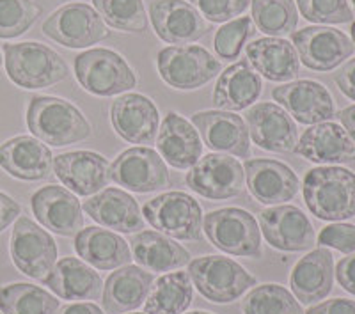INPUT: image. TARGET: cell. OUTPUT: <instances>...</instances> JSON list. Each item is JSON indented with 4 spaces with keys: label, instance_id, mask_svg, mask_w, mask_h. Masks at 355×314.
<instances>
[{
    "label": "cell",
    "instance_id": "7",
    "mask_svg": "<svg viewBox=\"0 0 355 314\" xmlns=\"http://www.w3.org/2000/svg\"><path fill=\"white\" fill-rule=\"evenodd\" d=\"M158 73L167 85L180 91H194L215 78L222 64L208 50L196 44L167 46L157 57Z\"/></svg>",
    "mask_w": 355,
    "mask_h": 314
},
{
    "label": "cell",
    "instance_id": "35",
    "mask_svg": "<svg viewBox=\"0 0 355 314\" xmlns=\"http://www.w3.org/2000/svg\"><path fill=\"white\" fill-rule=\"evenodd\" d=\"M59 300L43 288L15 282L0 286V311L2 314H55Z\"/></svg>",
    "mask_w": 355,
    "mask_h": 314
},
{
    "label": "cell",
    "instance_id": "11",
    "mask_svg": "<svg viewBox=\"0 0 355 314\" xmlns=\"http://www.w3.org/2000/svg\"><path fill=\"white\" fill-rule=\"evenodd\" d=\"M9 249L15 266L31 279L43 281L55 266V240L28 217L17 220Z\"/></svg>",
    "mask_w": 355,
    "mask_h": 314
},
{
    "label": "cell",
    "instance_id": "6",
    "mask_svg": "<svg viewBox=\"0 0 355 314\" xmlns=\"http://www.w3.org/2000/svg\"><path fill=\"white\" fill-rule=\"evenodd\" d=\"M206 236L222 252L239 258H261V229L249 211L222 208L210 211L202 224Z\"/></svg>",
    "mask_w": 355,
    "mask_h": 314
},
{
    "label": "cell",
    "instance_id": "50",
    "mask_svg": "<svg viewBox=\"0 0 355 314\" xmlns=\"http://www.w3.org/2000/svg\"><path fill=\"white\" fill-rule=\"evenodd\" d=\"M350 33H352V43H354V46H355V21H354V24H352Z\"/></svg>",
    "mask_w": 355,
    "mask_h": 314
},
{
    "label": "cell",
    "instance_id": "4",
    "mask_svg": "<svg viewBox=\"0 0 355 314\" xmlns=\"http://www.w3.org/2000/svg\"><path fill=\"white\" fill-rule=\"evenodd\" d=\"M190 281L210 302L231 304L256 286V277L236 261L222 256H202L189 263Z\"/></svg>",
    "mask_w": 355,
    "mask_h": 314
},
{
    "label": "cell",
    "instance_id": "33",
    "mask_svg": "<svg viewBox=\"0 0 355 314\" xmlns=\"http://www.w3.org/2000/svg\"><path fill=\"white\" fill-rule=\"evenodd\" d=\"M128 243L132 245L133 259L155 274L176 270L190 263V252L185 247L157 231H139Z\"/></svg>",
    "mask_w": 355,
    "mask_h": 314
},
{
    "label": "cell",
    "instance_id": "29",
    "mask_svg": "<svg viewBox=\"0 0 355 314\" xmlns=\"http://www.w3.org/2000/svg\"><path fill=\"white\" fill-rule=\"evenodd\" d=\"M247 61L270 82H290L300 71L299 53L281 37H261L247 44Z\"/></svg>",
    "mask_w": 355,
    "mask_h": 314
},
{
    "label": "cell",
    "instance_id": "42",
    "mask_svg": "<svg viewBox=\"0 0 355 314\" xmlns=\"http://www.w3.org/2000/svg\"><path fill=\"white\" fill-rule=\"evenodd\" d=\"M202 18L211 24H224L249 9L250 0H189Z\"/></svg>",
    "mask_w": 355,
    "mask_h": 314
},
{
    "label": "cell",
    "instance_id": "13",
    "mask_svg": "<svg viewBox=\"0 0 355 314\" xmlns=\"http://www.w3.org/2000/svg\"><path fill=\"white\" fill-rule=\"evenodd\" d=\"M150 17L157 36L176 46L199 41L211 30L210 21L185 0H153Z\"/></svg>",
    "mask_w": 355,
    "mask_h": 314
},
{
    "label": "cell",
    "instance_id": "2",
    "mask_svg": "<svg viewBox=\"0 0 355 314\" xmlns=\"http://www.w3.org/2000/svg\"><path fill=\"white\" fill-rule=\"evenodd\" d=\"M27 126L37 141L52 148H62L91 137V125L84 114L62 98H31Z\"/></svg>",
    "mask_w": 355,
    "mask_h": 314
},
{
    "label": "cell",
    "instance_id": "46",
    "mask_svg": "<svg viewBox=\"0 0 355 314\" xmlns=\"http://www.w3.org/2000/svg\"><path fill=\"white\" fill-rule=\"evenodd\" d=\"M334 80L339 91L355 101V59H350L343 68L334 73Z\"/></svg>",
    "mask_w": 355,
    "mask_h": 314
},
{
    "label": "cell",
    "instance_id": "44",
    "mask_svg": "<svg viewBox=\"0 0 355 314\" xmlns=\"http://www.w3.org/2000/svg\"><path fill=\"white\" fill-rule=\"evenodd\" d=\"M336 279H338L339 286L348 291L350 295H355V252L348 254L338 263L336 268Z\"/></svg>",
    "mask_w": 355,
    "mask_h": 314
},
{
    "label": "cell",
    "instance_id": "8",
    "mask_svg": "<svg viewBox=\"0 0 355 314\" xmlns=\"http://www.w3.org/2000/svg\"><path fill=\"white\" fill-rule=\"evenodd\" d=\"M43 34L66 49H87L105 41L110 30L93 6L69 2L43 21Z\"/></svg>",
    "mask_w": 355,
    "mask_h": 314
},
{
    "label": "cell",
    "instance_id": "25",
    "mask_svg": "<svg viewBox=\"0 0 355 314\" xmlns=\"http://www.w3.org/2000/svg\"><path fill=\"white\" fill-rule=\"evenodd\" d=\"M334 284V258L327 247H318L306 254L290 275L295 298L306 306L327 298Z\"/></svg>",
    "mask_w": 355,
    "mask_h": 314
},
{
    "label": "cell",
    "instance_id": "45",
    "mask_svg": "<svg viewBox=\"0 0 355 314\" xmlns=\"http://www.w3.org/2000/svg\"><path fill=\"white\" fill-rule=\"evenodd\" d=\"M304 314H355V302L347 298H332L327 302L311 307Z\"/></svg>",
    "mask_w": 355,
    "mask_h": 314
},
{
    "label": "cell",
    "instance_id": "26",
    "mask_svg": "<svg viewBox=\"0 0 355 314\" xmlns=\"http://www.w3.org/2000/svg\"><path fill=\"white\" fill-rule=\"evenodd\" d=\"M84 211L96 224L117 233H135L144 229V217L137 201L119 189H105L84 202Z\"/></svg>",
    "mask_w": 355,
    "mask_h": 314
},
{
    "label": "cell",
    "instance_id": "34",
    "mask_svg": "<svg viewBox=\"0 0 355 314\" xmlns=\"http://www.w3.org/2000/svg\"><path fill=\"white\" fill-rule=\"evenodd\" d=\"M194 286L187 272L162 275L153 282L144 302L146 314H182L192 304Z\"/></svg>",
    "mask_w": 355,
    "mask_h": 314
},
{
    "label": "cell",
    "instance_id": "12",
    "mask_svg": "<svg viewBox=\"0 0 355 314\" xmlns=\"http://www.w3.org/2000/svg\"><path fill=\"white\" fill-rule=\"evenodd\" d=\"M293 46L306 68L313 71H332L355 52L347 34L332 27H306L291 34Z\"/></svg>",
    "mask_w": 355,
    "mask_h": 314
},
{
    "label": "cell",
    "instance_id": "24",
    "mask_svg": "<svg viewBox=\"0 0 355 314\" xmlns=\"http://www.w3.org/2000/svg\"><path fill=\"white\" fill-rule=\"evenodd\" d=\"M52 166V151L37 139L20 135L0 144V167L21 182L46 180Z\"/></svg>",
    "mask_w": 355,
    "mask_h": 314
},
{
    "label": "cell",
    "instance_id": "40",
    "mask_svg": "<svg viewBox=\"0 0 355 314\" xmlns=\"http://www.w3.org/2000/svg\"><path fill=\"white\" fill-rule=\"evenodd\" d=\"M252 34H254V27L249 17L236 18L230 24L222 25L215 34V52L222 61H236L242 53L243 44Z\"/></svg>",
    "mask_w": 355,
    "mask_h": 314
},
{
    "label": "cell",
    "instance_id": "14",
    "mask_svg": "<svg viewBox=\"0 0 355 314\" xmlns=\"http://www.w3.org/2000/svg\"><path fill=\"white\" fill-rule=\"evenodd\" d=\"M110 180L137 193L164 190L169 185L166 162L150 148H130L110 166Z\"/></svg>",
    "mask_w": 355,
    "mask_h": 314
},
{
    "label": "cell",
    "instance_id": "38",
    "mask_svg": "<svg viewBox=\"0 0 355 314\" xmlns=\"http://www.w3.org/2000/svg\"><path fill=\"white\" fill-rule=\"evenodd\" d=\"M243 314H304L293 295L279 284H263L242 300Z\"/></svg>",
    "mask_w": 355,
    "mask_h": 314
},
{
    "label": "cell",
    "instance_id": "27",
    "mask_svg": "<svg viewBox=\"0 0 355 314\" xmlns=\"http://www.w3.org/2000/svg\"><path fill=\"white\" fill-rule=\"evenodd\" d=\"M153 274L139 266L125 265L109 275L103 286L101 304L109 314H125L146 302L153 286Z\"/></svg>",
    "mask_w": 355,
    "mask_h": 314
},
{
    "label": "cell",
    "instance_id": "39",
    "mask_svg": "<svg viewBox=\"0 0 355 314\" xmlns=\"http://www.w3.org/2000/svg\"><path fill=\"white\" fill-rule=\"evenodd\" d=\"M41 12L43 9L34 0H0V40L25 34Z\"/></svg>",
    "mask_w": 355,
    "mask_h": 314
},
{
    "label": "cell",
    "instance_id": "28",
    "mask_svg": "<svg viewBox=\"0 0 355 314\" xmlns=\"http://www.w3.org/2000/svg\"><path fill=\"white\" fill-rule=\"evenodd\" d=\"M157 148L174 169H190L202 155V141L192 123L169 112L162 123L157 139Z\"/></svg>",
    "mask_w": 355,
    "mask_h": 314
},
{
    "label": "cell",
    "instance_id": "48",
    "mask_svg": "<svg viewBox=\"0 0 355 314\" xmlns=\"http://www.w3.org/2000/svg\"><path fill=\"white\" fill-rule=\"evenodd\" d=\"M336 117L339 119V123L343 125L345 132L348 133V137L352 139V142L355 144V105H350L347 109L339 110L336 114Z\"/></svg>",
    "mask_w": 355,
    "mask_h": 314
},
{
    "label": "cell",
    "instance_id": "49",
    "mask_svg": "<svg viewBox=\"0 0 355 314\" xmlns=\"http://www.w3.org/2000/svg\"><path fill=\"white\" fill-rule=\"evenodd\" d=\"M55 314H103V311L91 302H78L71 304V306H64L61 309H57Z\"/></svg>",
    "mask_w": 355,
    "mask_h": 314
},
{
    "label": "cell",
    "instance_id": "9",
    "mask_svg": "<svg viewBox=\"0 0 355 314\" xmlns=\"http://www.w3.org/2000/svg\"><path fill=\"white\" fill-rule=\"evenodd\" d=\"M155 229L174 240H201L202 211L199 202L185 192H166L142 208Z\"/></svg>",
    "mask_w": 355,
    "mask_h": 314
},
{
    "label": "cell",
    "instance_id": "37",
    "mask_svg": "<svg viewBox=\"0 0 355 314\" xmlns=\"http://www.w3.org/2000/svg\"><path fill=\"white\" fill-rule=\"evenodd\" d=\"M98 15L112 28L142 34L150 27V18L142 0H93Z\"/></svg>",
    "mask_w": 355,
    "mask_h": 314
},
{
    "label": "cell",
    "instance_id": "15",
    "mask_svg": "<svg viewBox=\"0 0 355 314\" xmlns=\"http://www.w3.org/2000/svg\"><path fill=\"white\" fill-rule=\"evenodd\" d=\"M259 229L266 243L284 252H302L315 245V229L307 215L297 206H275L259 213Z\"/></svg>",
    "mask_w": 355,
    "mask_h": 314
},
{
    "label": "cell",
    "instance_id": "47",
    "mask_svg": "<svg viewBox=\"0 0 355 314\" xmlns=\"http://www.w3.org/2000/svg\"><path fill=\"white\" fill-rule=\"evenodd\" d=\"M21 208L12 198H9L8 193L0 192V233L8 229L9 224L17 220L20 215Z\"/></svg>",
    "mask_w": 355,
    "mask_h": 314
},
{
    "label": "cell",
    "instance_id": "23",
    "mask_svg": "<svg viewBox=\"0 0 355 314\" xmlns=\"http://www.w3.org/2000/svg\"><path fill=\"white\" fill-rule=\"evenodd\" d=\"M295 153L320 166H336L355 160V144L345 128L331 121L313 125L302 133Z\"/></svg>",
    "mask_w": 355,
    "mask_h": 314
},
{
    "label": "cell",
    "instance_id": "21",
    "mask_svg": "<svg viewBox=\"0 0 355 314\" xmlns=\"http://www.w3.org/2000/svg\"><path fill=\"white\" fill-rule=\"evenodd\" d=\"M243 171L250 195L261 204H281L299 193V177L283 162L249 158L243 164Z\"/></svg>",
    "mask_w": 355,
    "mask_h": 314
},
{
    "label": "cell",
    "instance_id": "54",
    "mask_svg": "<svg viewBox=\"0 0 355 314\" xmlns=\"http://www.w3.org/2000/svg\"><path fill=\"white\" fill-rule=\"evenodd\" d=\"M135 314H141V313H135ZM146 314V313H144Z\"/></svg>",
    "mask_w": 355,
    "mask_h": 314
},
{
    "label": "cell",
    "instance_id": "18",
    "mask_svg": "<svg viewBox=\"0 0 355 314\" xmlns=\"http://www.w3.org/2000/svg\"><path fill=\"white\" fill-rule=\"evenodd\" d=\"M31 208L41 226L59 236H77L84 226L80 201L64 186L40 189L31 198Z\"/></svg>",
    "mask_w": 355,
    "mask_h": 314
},
{
    "label": "cell",
    "instance_id": "41",
    "mask_svg": "<svg viewBox=\"0 0 355 314\" xmlns=\"http://www.w3.org/2000/svg\"><path fill=\"white\" fill-rule=\"evenodd\" d=\"M299 11L307 21L339 25L354 21V11L348 0H297Z\"/></svg>",
    "mask_w": 355,
    "mask_h": 314
},
{
    "label": "cell",
    "instance_id": "20",
    "mask_svg": "<svg viewBox=\"0 0 355 314\" xmlns=\"http://www.w3.org/2000/svg\"><path fill=\"white\" fill-rule=\"evenodd\" d=\"M272 98L283 105L302 125H320L336 117L334 100L325 85L315 80H297L272 91Z\"/></svg>",
    "mask_w": 355,
    "mask_h": 314
},
{
    "label": "cell",
    "instance_id": "22",
    "mask_svg": "<svg viewBox=\"0 0 355 314\" xmlns=\"http://www.w3.org/2000/svg\"><path fill=\"white\" fill-rule=\"evenodd\" d=\"M53 173L66 189L78 195H93L110 180L109 160L94 151H71L53 157Z\"/></svg>",
    "mask_w": 355,
    "mask_h": 314
},
{
    "label": "cell",
    "instance_id": "30",
    "mask_svg": "<svg viewBox=\"0 0 355 314\" xmlns=\"http://www.w3.org/2000/svg\"><path fill=\"white\" fill-rule=\"evenodd\" d=\"M261 91V77L247 59H240L220 73L214 89V105L220 110L239 112L254 103Z\"/></svg>",
    "mask_w": 355,
    "mask_h": 314
},
{
    "label": "cell",
    "instance_id": "10",
    "mask_svg": "<svg viewBox=\"0 0 355 314\" xmlns=\"http://www.w3.org/2000/svg\"><path fill=\"white\" fill-rule=\"evenodd\" d=\"M185 182L187 186L201 198L222 201L242 193L245 171L236 158L210 153L199 158L198 164L190 167Z\"/></svg>",
    "mask_w": 355,
    "mask_h": 314
},
{
    "label": "cell",
    "instance_id": "36",
    "mask_svg": "<svg viewBox=\"0 0 355 314\" xmlns=\"http://www.w3.org/2000/svg\"><path fill=\"white\" fill-rule=\"evenodd\" d=\"M252 20L270 37L290 36L299 24V11L293 0H252Z\"/></svg>",
    "mask_w": 355,
    "mask_h": 314
},
{
    "label": "cell",
    "instance_id": "19",
    "mask_svg": "<svg viewBox=\"0 0 355 314\" xmlns=\"http://www.w3.org/2000/svg\"><path fill=\"white\" fill-rule=\"evenodd\" d=\"M110 121L123 141L130 144H153L160 123L157 105L144 94H123L112 103Z\"/></svg>",
    "mask_w": 355,
    "mask_h": 314
},
{
    "label": "cell",
    "instance_id": "16",
    "mask_svg": "<svg viewBox=\"0 0 355 314\" xmlns=\"http://www.w3.org/2000/svg\"><path fill=\"white\" fill-rule=\"evenodd\" d=\"M249 135L258 148L272 153H291L295 151L299 132L290 114L279 105L256 103L245 116Z\"/></svg>",
    "mask_w": 355,
    "mask_h": 314
},
{
    "label": "cell",
    "instance_id": "51",
    "mask_svg": "<svg viewBox=\"0 0 355 314\" xmlns=\"http://www.w3.org/2000/svg\"><path fill=\"white\" fill-rule=\"evenodd\" d=\"M189 314H211V313H206V311H194V313H189Z\"/></svg>",
    "mask_w": 355,
    "mask_h": 314
},
{
    "label": "cell",
    "instance_id": "5",
    "mask_svg": "<svg viewBox=\"0 0 355 314\" xmlns=\"http://www.w3.org/2000/svg\"><path fill=\"white\" fill-rule=\"evenodd\" d=\"M75 77L94 96H116L137 85V75L114 50L93 49L75 57Z\"/></svg>",
    "mask_w": 355,
    "mask_h": 314
},
{
    "label": "cell",
    "instance_id": "31",
    "mask_svg": "<svg viewBox=\"0 0 355 314\" xmlns=\"http://www.w3.org/2000/svg\"><path fill=\"white\" fill-rule=\"evenodd\" d=\"M41 282L59 298L71 302L96 300L103 288L98 272L77 258H62Z\"/></svg>",
    "mask_w": 355,
    "mask_h": 314
},
{
    "label": "cell",
    "instance_id": "32",
    "mask_svg": "<svg viewBox=\"0 0 355 314\" xmlns=\"http://www.w3.org/2000/svg\"><path fill=\"white\" fill-rule=\"evenodd\" d=\"M75 250L91 266L98 270H116L130 265L132 252L128 242L119 234L101 227H85L75 236Z\"/></svg>",
    "mask_w": 355,
    "mask_h": 314
},
{
    "label": "cell",
    "instance_id": "53",
    "mask_svg": "<svg viewBox=\"0 0 355 314\" xmlns=\"http://www.w3.org/2000/svg\"><path fill=\"white\" fill-rule=\"evenodd\" d=\"M352 4H354V9H355V0H352Z\"/></svg>",
    "mask_w": 355,
    "mask_h": 314
},
{
    "label": "cell",
    "instance_id": "1",
    "mask_svg": "<svg viewBox=\"0 0 355 314\" xmlns=\"http://www.w3.org/2000/svg\"><path fill=\"white\" fill-rule=\"evenodd\" d=\"M302 193L307 209L320 220L341 222L355 217V173L345 167L307 171Z\"/></svg>",
    "mask_w": 355,
    "mask_h": 314
},
{
    "label": "cell",
    "instance_id": "17",
    "mask_svg": "<svg viewBox=\"0 0 355 314\" xmlns=\"http://www.w3.org/2000/svg\"><path fill=\"white\" fill-rule=\"evenodd\" d=\"M192 125L206 146L218 153L250 158V135L245 121L233 112L205 110L192 116Z\"/></svg>",
    "mask_w": 355,
    "mask_h": 314
},
{
    "label": "cell",
    "instance_id": "3",
    "mask_svg": "<svg viewBox=\"0 0 355 314\" xmlns=\"http://www.w3.org/2000/svg\"><path fill=\"white\" fill-rule=\"evenodd\" d=\"M4 61L12 84L24 89H44L68 78V64L55 50L36 41L4 44Z\"/></svg>",
    "mask_w": 355,
    "mask_h": 314
},
{
    "label": "cell",
    "instance_id": "52",
    "mask_svg": "<svg viewBox=\"0 0 355 314\" xmlns=\"http://www.w3.org/2000/svg\"><path fill=\"white\" fill-rule=\"evenodd\" d=\"M0 66H2V53H0Z\"/></svg>",
    "mask_w": 355,
    "mask_h": 314
},
{
    "label": "cell",
    "instance_id": "43",
    "mask_svg": "<svg viewBox=\"0 0 355 314\" xmlns=\"http://www.w3.org/2000/svg\"><path fill=\"white\" fill-rule=\"evenodd\" d=\"M320 247H331L343 254L355 252V226L352 224H332L323 227L318 236Z\"/></svg>",
    "mask_w": 355,
    "mask_h": 314
}]
</instances>
